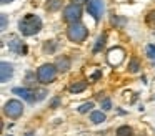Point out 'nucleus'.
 I'll list each match as a JSON object with an SVG mask.
<instances>
[{
	"label": "nucleus",
	"mask_w": 155,
	"mask_h": 136,
	"mask_svg": "<svg viewBox=\"0 0 155 136\" xmlns=\"http://www.w3.org/2000/svg\"><path fill=\"white\" fill-rule=\"evenodd\" d=\"M18 30L24 36H32L37 35L42 30V20L37 15H25L24 18H20L18 22Z\"/></svg>",
	"instance_id": "obj_1"
},
{
	"label": "nucleus",
	"mask_w": 155,
	"mask_h": 136,
	"mask_svg": "<svg viewBox=\"0 0 155 136\" xmlns=\"http://www.w3.org/2000/svg\"><path fill=\"white\" fill-rule=\"evenodd\" d=\"M57 66L55 65H50V63H44V65L38 68L37 71V80L40 83H44V85H47V83H52L55 80V76H57Z\"/></svg>",
	"instance_id": "obj_2"
},
{
	"label": "nucleus",
	"mask_w": 155,
	"mask_h": 136,
	"mask_svg": "<svg viewBox=\"0 0 155 136\" xmlns=\"http://www.w3.org/2000/svg\"><path fill=\"white\" fill-rule=\"evenodd\" d=\"M67 35H68V38H70L72 42H84V40L87 38V35H88V30H87V27L82 25L80 22H75V23H72V25L68 27Z\"/></svg>",
	"instance_id": "obj_3"
},
{
	"label": "nucleus",
	"mask_w": 155,
	"mask_h": 136,
	"mask_svg": "<svg viewBox=\"0 0 155 136\" xmlns=\"http://www.w3.org/2000/svg\"><path fill=\"white\" fill-rule=\"evenodd\" d=\"M4 113H5V116L15 119V118H18V116H22V113H24V105H22V101H18V100H8L4 105Z\"/></svg>",
	"instance_id": "obj_4"
},
{
	"label": "nucleus",
	"mask_w": 155,
	"mask_h": 136,
	"mask_svg": "<svg viewBox=\"0 0 155 136\" xmlns=\"http://www.w3.org/2000/svg\"><path fill=\"white\" fill-rule=\"evenodd\" d=\"M7 45H8V50L15 55H27V45L22 42V38L15 35H10L7 40Z\"/></svg>",
	"instance_id": "obj_5"
},
{
	"label": "nucleus",
	"mask_w": 155,
	"mask_h": 136,
	"mask_svg": "<svg viewBox=\"0 0 155 136\" xmlns=\"http://www.w3.org/2000/svg\"><path fill=\"white\" fill-rule=\"evenodd\" d=\"M80 17H82V8H80V5H77V3H70V5L65 7V10H64V18L67 20V22L75 23V22H78V20H80Z\"/></svg>",
	"instance_id": "obj_6"
},
{
	"label": "nucleus",
	"mask_w": 155,
	"mask_h": 136,
	"mask_svg": "<svg viewBox=\"0 0 155 136\" xmlns=\"http://www.w3.org/2000/svg\"><path fill=\"white\" fill-rule=\"evenodd\" d=\"M104 0H88V13L95 20H100L104 17Z\"/></svg>",
	"instance_id": "obj_7"
},
{
	"label": "nucleus",
	"mask_w": 155,
	"mask_h": 136,
	"mask_svg": "<svg viewBox=\"0 0 155 136\" xmlns=\"http://www.w3.org/2000/svg\"><path fill=\"white\" fill-rule=\"evenodd\" d=\"M12 93H15L17 96H20L22 100H25L27 103H37V91L30 88H22V86H17V88L12 90Z\"/></svg>",
	"instance_id": "obj_8"
},
{
	"label": "nucleus",
	"mask_w": 155,
	"mask_h": 136,
	"mask_svg": "<svg viewBox=\"0 0 155 136\" xmlns=\"http://www.w3.org/2000/svg\"><path fill=\"white\" fill-rule=\"evenodd\" d=\"M14 76V65L8 62H2L0 63V81L7 83L8 80H12Z\"/></svg>",
	"instance_id": "obj_9"
},
{
	"label": "nucleus",
	"mask_w": 155,
	"mask_h": 136,
	"mask_svg": "<svg viewBox=\"0 0 155 136\" xmlns=\"http://www.w3.org/2000/svg\"><path fill=\"white\" fill-rule=\"evenodd\" d=\"M55 66H57V70L60 73L68 71V68H70V58H68V56H65V55L58 56L57 62H55Z\"/></svg>",
	"instance_id": "obj_10"
},
{
	"label": "nucleus",
	"mask_w": 155,
	"mask_h": 136,
	"mask_svg": "<svg viewBox=\"0 0 155 136\" xmlns=\"http://www.w3.org/2000/svg\"><path fill=\"white\" fill-rule=\"evenodd\" d=\"M90 121L94 125H98V123H104L105 121V111L104 109H95V111L90 113Z\"/></svg>",
	"instance_id": "obj_11"
},
{
	"label": "nucleus",
	"mask_w": 155,
	"mask_h": 136,
	"mask_svg": "<svg viewBox=\"0 0 155 136\" xmlns=\"http://www.w3.org/2000/svg\"><path fill=\"white\" fill-rule=\"evenodd\" d=\"M60 7H62V0H47V3H45L47 12H57Z\"/></svg>",
	"instance_id": "obj_12"
},
{
	"label": "nucleus",
	"mask_w": 155,
	"mask_h": 136,
	"mask_svg": "<svg viewBox=\"0 0 155 136\" xmlns=\"http://www.w3.org/2000/svg\"><path fill=\"white\" fill-rule=\"evenodd\" d=\"M105 42H107V35H100L97 38V43H95V46H94V53H98L102 48L105 46Z\"/></svg>",
	"instance_id": "obj_13"
},
{
	"label": "nucleus",
	"mask_w": 155,
	"mask_h": 136,
	"mask_svg": "<svg viewBox=\"0 0 155 136\" xmlns=\"http://www.w3.org/2000/svg\"><path fill=\"white\" fill-rule=\"evenodd\" d=\"M85 88H87V81H77L70 86V91L72 93H82Z\"/></svg>",
	"instance_id": "obj_14"
},
{
	"label": "nucleus",
	"mask_w": 155,
	"mask_h": 136,
	"mask_svg": "<svg viewBox=\"0 0 155 136\" xmlns=\"http://www.w3.org/2000/svg\"><path fill=\"white\" fill-rule=\"evenodd\" d=\"M117 136H134V129L130 126H120L117 129Z\"/></svg>",
	"instance_id": "obj_15"
},
{
	"label": "nucleus",
	"mask_w": 155,
	"mask_h": 136,
	"mask_svg": "<svg viewBox=\"0 0 155 136\" xmlns=\"http://www.w3.org/2000/svg\"><path fill=\"white\" fill-rule=\"evenodd\" d=\"M138 70H140V63H138V60H130V63H128V71L130 73H137Z\"/></svg>",
	"instance_id": "obj_16"
},
{
	"label": "nucleus",
	"mask_w": 155,
	"mask_h": 136,
	"mask_svg": "<svg viewBox=\"0 0 155 136\" xmlns=\"http://www.w3.org/2000/svg\"><path fill=\"white\" fill-rule=\"evenodd\" d=\"M112 23H114L115 27H125L127 18H125V17H112Z\"/></svg>",
	"instance_id": "obj_17"
},
{
	"label": "nucleus",
	"mask_w": 155,
	"mask_h": 136,
	"mask_svg": "<svg viewBox=\"0 0 155 136\" xmlns=\"http://www.w3.org/2000/svg\"><path fill=\"white\" fill-rule=\"evenodd\" d=\"M55 46H57V43H55L54 40H50V42H47L44 45V52L45 53H54L55 52Z\"/></svg>",
	"instance_id": "obj_18"
},
{
	"label": "nucleus",
	"mask_w": 155,
	"mask_h": 136,
	"mask_svg": "<svg viewBox=\"0 0 155 136\" xmlns=\"http://www.w3.org/2000/svg\"><path fill=\"white\" fill-rule=\"evenodd\" d=\"M94 108V103L92 101H88V103H84V105L78 108V113H87V111H90V109Z\"/></svg>",
	"instance_id": "obj_19"
},
{
	"label": "nucleus",
	"mask_w": 155,
	"mask_h": 136,
	"mask_svg": "<svg viewBox=\"0 0 155 136\" xmlns=\"http://www.w3.org/2000/svg\"><path fill=\"white\" fill-rule=\"evenodd\" d=\"M110 108H112L110 98H104V100H102V109H104V111H108Z\"/></svg>",
	"instance_id": "obj_20"
},
{
	"label": "nucleus",
	"mask_w": 155,
	"mask_h": 136,
	"mask_svg": "<svg viewBox=\"0 0 155 136\" xmlns=\"http://www.w3.org/2000/svg\"><path fill=\"white\" fill-rule=\"evenodd\" d=\"M147 25L148 27H155V12H150L147 15Z\"/></svg>",
	"instance_id": "obj_21"
},
{
	"label": "nucleus",
	"mask_w": 155,
	"mask_h": 136,
	"mask_svg": "<svg viewBox=\"0 0 155 136\" xmlns=\"http://www.w3.org/2000/svg\"><path fill=\"white\" fill-rule=\"evenodd\" d=\"M0 22H2V27H0V28H2V32H4V30L7 28V23H8V18H7V15H5V13H2V17H0Z\"/></svg>",
	"instance_id": "obj_22"
},
{
	"label": "nucleus",
	"mask_w": 155,
	"mask_h": 136,
	"mask_svg": "<svg viewBox=\"0 0 155 136\" xmlns=\"http://www.w3.org/2000/svg\"><path fill=\"white\" fill-rule=\"evenodd\" d=\"M147 55H148V58H155V45L147 46Z\"/></svg>",
	"instance_id": "obj_23"
},
{
	"label": "nucleus",
	"mask_w": 155,
	"mask_h": 136,
	"mask_svg": "<svg viewBox=\"0 0 155 136\" xmlns=\"http://www.w3.org/2000/svg\"><path fill=\"white\" fill-rule=\"evenodd\" d=\"M100 76H102V71H95V73H94V75H92V76H90V78H92V80H94V81H97V80H98V78H100Z\"/></svg>",
	"instance_id": "obj_24"
},
{
	"label": "nucleus",
	"mask_w": 155,
	"mask_h": 136,
	"mask_svg": "<svg viewBox=\"0 0 155 136\" xmlns=\"http://www.w3.org/2000/svg\"><path fill=\"white\" fill-rule=\"evenodd\" d=\"M58 105H60V100H58V98H54V100H52V108H57Z\"/></svg>",
	"instance_id": "obj_25"
},
{
	"label": "nucleus",
	"mask_w": 155,
	"mask_h": 136,
	"mask_svg": "<svg viewBox=\"0 0 155 136\" xmlns=\"http://www.w3.org/2000/svg\"><path fill=\"white\" fill-rule=\"evenodd\" d=\"M87 0H72V3H77V5H82V3H85Z\"/></svg>",
	"instance_id": "obj_26"
},
{
	"label": "nucleus",
	"mask_w": 155,
	"mask_h": 136,
	"mask_svg": "<svg viewBox=\"0 0 155 136\" xmlns=\"http://www.w3.org/2000/svg\"><path fill=\"white\" fill-rule=\"evenodd\" d=\"M27 80H28V81H35V80H34V75H32V73H28V75H27Z\"/></svg>",
	"instance_id": "obj_27"
},
{
	"label": "nucleus",
	"mask_w": 155,
	"mask_h": 136,
	"mask_svg": "<svg viewBox=\"0 0 155 136\" xmlns=\"http://www.w3.org/2000/svg\"><path fill=\"white\" fill-rule=\"evenodd\" d=\"M34 134H35L34 131H28V133H27V134H25V136H34Z\"/></svg>",
	"instance_id": "obj_28"
},
{
	"label": "nucleus",
	"mask_w": 155,
	"mask_h": 136,
	"mask_svg": "<svg viewBox=\"0 0 155 136\" xmlns=\"http://www.w3.org/2000/svg\"><path fill=\"white\" fill-rule=\"evenodd\" d=\"M10 2H14V0H2V3H10Z\"/></svg>",
	"instance_id": "obj_29"
}]
</instances>
